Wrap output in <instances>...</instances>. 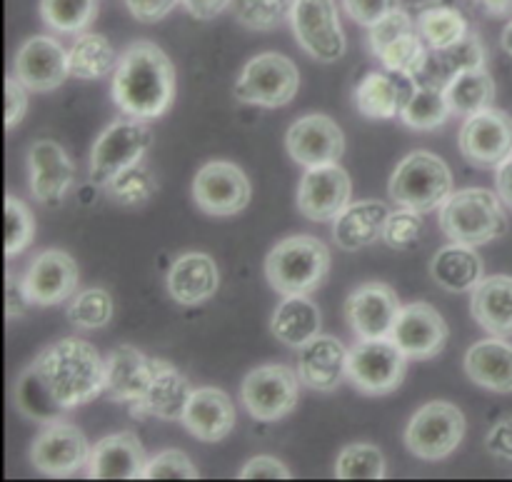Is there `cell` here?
Listing matches in <instances>:
<instances>
[{"label":"cell","mask_w":512,"mask_h":482,"mask_svg":"<svg viewBox=\"0 0 512 482\" xmlns=\"http://www.w3.org/2000/svg\"><path fill=\"white\" fill-rule=\"evenodd\" d=\"M100 393H105V358L78 338L48 345L15 383L18 410L40 425L63 420Z\"/></svg>","instance_id":"1"},{"label":"cell","mask_w":512,"mask_h":482,"mask_svg":"<svg viewBox=\"0 0 512 482\" xmlns=\"http://www.w3.org/2000/svg\"><path fill=\"white\" fill-rule=\"evenodd\" d=\"M350 350L333 335H315L298 348V378L305 388L318 393H333L348 380Z\"/></svg>","instance_id":"22"},{"label":"cell","mask_w":512,"mask_h":482,"mask_svg":"<svg viewBox=\"0 0 512 482\" xmlns=\"http://www.w3.org/2000/svg\"><path fill=\"white\" fill-rule=\"evenodd\" d=\"M80 270L73 255L60 248L43 250L30 260L23 275V288L28 293L30 305L50 308L60 305L78 293Z\"/></svg>","instance_id":"15"},{"label":"cell","mask_w":512,"mask_h":482,"mask_svg":"<svg viewBox=\"0 0 512 482\" xmlns=\"http://www.w3.org/2000/svg\"><path fill=\"white\" fill-rule=\"evenodd\" d=\"M285 148L290 158L305 170L318 168L343 158L345 133L330 115L310 113L290 125L285 133Z\"/></svg>","instance_id":"17"},{"label":"cell","mask_w":512,"mask_h":482,"mask_svg":"<svg viewBox=\"0 0 512 482\" xmlns=\"http://www.w3.org/2000/svg\"><path fill=\"white\" fill-rule=\"evenodd\" d=\"M320 328L323 313L310 295H283L270 320V333L290 348H303L308 340L320 335Z\"/></svg>","instance_id":"32"},{"label":"cell","mask_w":512,"mask_h":482,"mask_svg":"<svg viewBox=\"0 0 512 482\" xmlns=\"http://www.w3.org/2000/svg\"><path fill=\"white\" fill-rule=\"evenodd\" d=\"M300 70L288 55L260 53L250 58L235 80L233 95L240 103L283 108L298 95Z\"/></svg>","instance_id":"7"},{"label":"cell","mask_w":512,"mask_h":482,"mask_svg":"<svg viewBox=\"0 0 512 482\" xmlns=\"http://www.w3.org/2000/svg\"><path fill=\"white\" fill-rule=\"evenodd\" d=\"M405 445L410 453L428 463L450 458L465 438V415L458 405L433 400L410 418L405 428Z\"/></svg>","instance_id":"8"},{"label":"cell","mask_w":512,"mask_h":482,"mask_svg":"<svg viewBox=\"0 0 512 482\" xmlns=\"http://www.w3.org/2000/svg\"><path fill=\"white\" fill-rule=\"evenodd\" d=\"M110 195L115 198V203L128 205V208H138V205H145L158 190V183H155V175L148 165L138 163L133 168H128L125 173H120L113 183L108 185Z\"/></svg>","instance_id":"43"},{"label":"cell","mask_w":512,"mask_h":482,"mask_svg":"<svg viewBox=\"0 0 512 482\" xmlns=\"http://www.w3.org/2000/svg\"><path fill=\"white\" fill-rule=\"evenodd\" d=\"M13 75L33 93L60 88L70 75L68 50L50 35H33L15 53Z\"/></svg>","instance_id":"20"},{"label":"cell","mask_w":512,"mask_h":482,"mask_svg":"<svg viewBox=\"0 0 512 482\" xmlns=\"http://www.w3.org/2000/svg\"><path fill=\"white\" fill-rule=\"evenodd\" d=\"M5 298H8V320L20 318L25 313V308L30 305L28 293L23 288V278H15L8 270V283H5Z\"/></svg>","instance_id":"54"},{"label":"cell","mask_w":512,"mask_h":482,"mask_svg":"<svg viewBox=\"0 0 512 482\" xmlns=\"http://www.w3.org/2000/svg\"><path fill=\"white\" fill-rule=\"evenodd\" d=\"M440 230L450 243L480 248L508 233V215L498 193L485 188L455 190L440 208Z\"/></svg>","instance_id":"3"},{"label":"cell","mask_w":512,"mask_h":482,"mask_svg":"<svg viewBox=\"0 0 512 482\" xmlns=\"http://www.w3.org/2000/svg\"><path fill=\"white\" fill-rule=\"evenodd\" d=\"M115 313V303H113V295L108 293L105 288H88V290H80L70 298L68 315L70 323L80 330H100L113 320Z\"/></svg>","instance_id":"40"},{"label":"cell","mask_w":512,"mask_h":482,"mask_svg":"<svg viewBox=\"0 0 512 482\" xmlns=\"http://www.w3.org/2000/svg\"><path fill=\"white\" fill-rule=\"evenodd\" d=\"M408 360L390 338L358 340L348 355V380L365 395H388L403 383Z\"/></svg>","instance_id":"10"},{"label":"cell","mask_w":512,"mask_h":482,"mask_svg":"<svg viewBox=\"0 0 512 482\" xmlns=\"http://www.w3.org/2000/svg\"><path fill=\"white\" fill-rule=\"evenodd\" d=\"M28 110V88L15 75L5 80V128L13 130Z\"/></svg>","instance_id":"51"},{"label":"cell","mask_w":512,"mask_h":482,"mask_svg":"<svg viewBox=\"0 0 512 482\" xmlns=\"http://www.w3.org/2000/svg\"><path fill=\"white\" fill-rule=\"evenodd\" d=\"M200 473L183 450H163L148 458L143 480H198Z\"/></svg>","instance_id":"47"},{"label":"cell","mask_w":512,"mask_h":482,"mask_svg":"<svg viewBox=\"0 0 512 482\" xmlns=\"http://www.w3.org/2000/svg\"><path fill=\"white\" fill-rule=\"evenodd\" d=\"M90 453L88 438L78 425L68 420H55L43 425L30 445V463L40 475L48 478H73L80 470L88 468Z\"/></svg>","instance_id":"11"},{"label":"cell","mask_w":512,"mask_h":482,"mask_svg":"<svg viewBox=\"0 0 512 482\" xmlns=\"http://www.w3.org/2000/svg\"><path fill=\"white\" fill-rule=\"evenodd\" d=\"M415 23H418V33L423 35L430 50L448 48V45L458 43L470 33L468 18L460 13V8L438 3V0L418 5Z\"/></svg>","instance_id":"35"},{"label":"cell","mask_w":512,"mask_h":482,"mask_svg":"<svg viewBox=\"0 0 512 482\" xmlns=\"http://www.w3.org/2000/svg\"><path fill=\"white\" fill-rule=\"evenodd\" d=\"M485 68V48L480 43V35L470 30L463 40L448 45V48L430 50V58L425 63L423 73L413 80L418 85H435L443 88L463 70Z\"/></svg>","instance_id":"33"},{"label":"cell","mask_w":512,"mask_h":482,"mask_svg":"<svg viewBox=\"0 0 512 482\" xmlns=\"http://www.w3.org/2000/svg\"><path fill=\"white\" fill-rule=\"evenodd\" d=\"M430 275L448 293H473L483 280V260L473 245L450 243L433 255Z\"/></svg>","instance_id":"34"},{"label":"cell","mask_w":512,"mask_h":482,"mask_svg":"<svg viewBox=\"0 0 512 482\" xmlns=\"http://www.w3.org/2000/svg\"><path fill=\"white\" fill-rule=\"evenodd\" d=\"M418 28V23H415L413 15L408 13V10L398 8L395 13L385 15L383 20H378L375 25H370V35H368V43H370V50H380L383 45H388L390 40L400 38L403 33H408V30H415Z\"/></svg>","instance_id":"48"},{"label":"cell","mask_w":512,"mask_h":482,"mask_svg":"<svg viewBox=\"0 0 512 482\" xmlns=\"http://www.w3.org/2000/svg\"><path fill=\"white\" fill-rule=\"evenodd\" d=\"M75 183V165L55 140H35L28 150V185L45 208H58Z\"/></svg>","instance_id":"21"},{"label":"cell","mask_w":512,"mask_h":482,"mask_svg":"<svg viewBox=\"0 0 512 482\" xmlns=\"http://www.w3.org/2000/svg\"><path fill=\"white\" fill-rule=\"evenodd\" d=\"M168 293L183 308L203 305L218 293L220 270L208 253H185L170 265Z\"/></svg>","instance_id":"27"},{"label":"cell","mask_w":512,"mask_h":482,"mask_svg":"<svg viewBox=\"0 0 512 482\" xmlns=\"http://www.w3.org/2000/svg\"><path fill=\"white\" fill-rule=\"evenodd\" d=\"M328 273L330 250L315 235L283 238L265 258V278L278 295H313Z\"/></svg>","instance_id":"4"},{"label":"cell","mask_w":512,"mask_h":482,"mask_svg":"<svg viewBox=\"0 0 512 482\" xmlns=\"http://www.w3.org/2000/svg\"><path fill=\"white\" fill-rule=\"evenodd\" d=\"M495 190H498L500 200L512 210V155L495 168Z\"/></svg>","instance_id":"56"},{"label":"cell","mask_w":512,"mask_h":482,"mask_svg":"<svg viewBox=\"0 0 512 482\" xmlns=\"http://www.w3.org/2000/svg\"><path fill=\"white\" fill-rule=\"evenodd\" d=\"M295 0H235V15L250 30H273L290 20Z\"/></svg>","instance_id":"44"},{"label":"cell","mask_w":512,"mask_h":482,"mask_svg":"<svg viewBox=\"0 0 512 482\" xmlns=\"http://www.w3.org/2000/svg\"><path fill=\"white\" fill-rule=\"evenodd\" d=\"M458 148L475 168H498L512 155V118L495 108L470 115L460 128Z\"/></svg>","instance_id":"14"},{"label":"cell","mask_w":512,"mask_h":482,"mask_svg":"<svg viewBox=\"0 0 512 482\" xmlns=\"http://www.w3.org/2000/svg\"><path fill=\"white\" fill-rule=\"evenodd\" d=\"M300 48L320 63H335L345 55V33L340 28L335 0H295L290 15Z\"/></svg>","instance_id":"13"},{"label":"cell","mask_w":512,"mask_h":482,"mask_svg":"<svg viewBox=\"0 0 512 482\" xmlns=\"http://www.w3.org/2000/svg\"><path fill=\"white\" fill-rule=\"evenodd\" d=\"M180 0H125V8L130 10L135 20L140 23H158Z\"/></svg>","instance_id":"52"},{"label":"cell","mask_w":512,"mask_h":482,"mask_svg":"<svg viewBox=\"0 0 512 482\" xmlns=\"http://www.w3.org/2000/svg\"><path fill=\"white\" fill-rule=\"evenodd\" d=\"M445 95H448L453 113L470 118V115L480 113V110L493 108L495 80L485 68L463 70V73H458L445 85Z\"/></svg>","instance_id":"37"},{"label":"cell","mask_w":512,"mask_h":482,"mask_svg":"<svg viewBox=\"0 0 512 482\" xmlns=\"http://www.w3.org/2000/svg\"><path fill=\"white\" fill-rule=\"evenodd\" d=\"M500 43H503V50L505 53L510 55L512 58V20L508 25H505V30H503V40H500Z\"/></svg>","instance_id":"58"},{"label":"cell","mask_w":512,"mask_h":482,"mask_svg":"<svg viewBox=\"0 0 512 482\" xmlns=\"http://www.w3.org/2000/svg\"><path fill=\"white\" fill-rule=\"evenodd\" d=\"M155 358H148L133 345H120L105 358V395L113 403L138 405L153 380Z\"/></svg>","instance_id":"24"},{"label":"cell","mask_w":512,"mask_h":482,"mask_svg":"<svg viewBox=\"0 0 512 482\" xmlns=\"http://www.w3.org/2000/svg\"><path fill=\"white\" fill-rule=\"evenodd\" d=\"M465 375L490 393H512V345L490 335L470 345L463 360Z\"/></svg>","instance_id":"29"},{"label":"cell","mask_w":512,"mask_h":482,"mask_svg":"<svg viewBox=\"0 0 512 482\" xmlns=\"http://www.w3.org/2000/svg\"><path fill=\"white\" fill-rule=\"evenodd\" d=\"M473 320L495 338H512V275H490L470 295Z\"/></svg>","instance_id":"31"},{"label":"cell","mask_w":512,"mask_h":482,"mask_svg":"<svg viewBox=\"0 0 512 482\" xmlns=\"http://www.w3.org/2000/svg\"><path fill=\"white\" fill-rule=\"evenodd\" d=\"M233 0H180L185 10L198 20H213L230 8Z\"/></svg>","instance_id":"55"},{"label":"cell","mask_w":512,"mask_h":482,"mask_svg":"<svg viewBox=\"0 0 512 482\" xmlns=\"http://www.w3.org/2000/svg\"><path fill=\"white\" fill-rule=\"evenodd\" d=\"M98 13V0H40V18L58 33H83Z\"/></svg>","instance_id":"41"},{"label":"cell","mask_w":512,"mask_h":482,"mask_svg":"<svg viewBox=\"0 0 512 482\" xmlns=\"http://www.w3.org/2000/svg\"><path fill=\"white\" fill-rule=\"evenodd\" d=\"M353 183L340 163L318 165L305 170L298 185V210L313 223L335 220L350 205Z\"/></svg>","instance_id":"16"},{"label":"cell","mask_w":512,"mask_h":482,"mask_svg":"<svg viewBox=\"0 0 512 482\" xmlns=\"http://www.w3.org/2000/svg\"><path fill=\"white\" fill-rule=\"evenodd\" d=\"M420 233H423L420 213L408 208H398L388 215V220H385L383 243L393 250H410L418 245Z\"/></svg>","instance_id":"46"},{"label":"cell","mask_w":512,"mask_h":482,"mask_svg":"<svg viewBox=\"0 0 512 482\" xmlns=\"http://www.w3.org/2000/svg\"><path fill=\"white\" fill-rule=\"evenodd\" d=\"M175 100V65L160 45L138 40L120 53L113 70V103L123 115L155 120Z\"/></svg>","instance_id":"2"},{"label":"cell","mask_w":512,"mask_h":482,"mask_svg":"<svg viewBox=\"0 0 512 482\" xmlns=\"http://www.w3.org/2000/svg\"><path fill=\"white\" fill-rule=\"evenodd\" d=\"M400 308L398 293L388 283H363L345 300V320L358 340L390 338Z\"/></svg>","instance_id":"18"},{"label":"cell","mask_w":512,"mask_h":482,"mask_svg":"<svg viewBox=\"0 0 512 482\" xmlns=\"http://www.w3.org/2000/svg\"><path fill=\"white\" fill-rule=\"evenodd\" d=\"M375 58L383 63L385 70L390 73H400L405 78H418L423 73L425 63L430 58V48L423 40V35L418 33V28L408 30L400 38L390 40L388 45H383L380 50H375Z\"/></svg>","instance_id":"39"},{"label":"cell","mask_w":512,"mask_h":482,"mask_svg":"<svg viewBox=\"0 0 512 482\" xmlns=\"http://www.w3.org/2000/svg\"><path fill=\"white\" fill-rule=\"evenodd\" d=\"M240 480H290L293 473L280 463L273 455H258V458L248 460L243 470L238 473Z\"/></svg>","instance_id":"50"},{"label":"cell","mask_w":512,"mask_h":482,"mask_svg":"<svg viewBox=\"0 0 512 482\" xmlns=\"http://www.w3.org/2000/svg\"><path fill=\"white\" fill-rule=\"evenodd\" d=\"M450 330L438 308L430 303H410L400 308L390 340L408 355L410 360H433L445 350Z\"/></svg>","instance_id":"19"},{"label":"cell","mask_w":512,"mask_h":482,"mask_svg":"<svg viewBox=\"0 0 512 482\" xmlns=\"http://www.w3.org/2000/svg\"><path fill=\"white\" fill-rule=\"evenodd\" d=\"M485 448H488V453L495 455V458L512 460V415L493 425V430H490L488 438H485Z\"/></svg>","instance_id":"53"},{"label":"cell","mask_w":512,"mask_h":482,"mask_svg":"<svg viewBox=\"0 0 512 482\" xmlns=\"http://www.w3.org/2000/svg\"><path fill=\"white\" fill-rule=\"evenodd\" d=\"M388 205L380 200H355L333 220V238L338 248L355 253L383 240Z\"/></svg>","instance_id":"30"},{"label":"cell","mask_w":512,"mask_h":482,"mask_svg":"<svg viewBox=\"0 0 512 482\" xmlns=\"http://www.w3.org/2000/svg\"><path fill=\"white\" fill-rule=\"evenodd\" d=\"M335 478L338 480H383L385 478V455L380 448L370 443H355L340 450L335 463Z\"/></svg>","instance_id":"42"},{"label":"cell","mask_w":512,"mask_h":482,"mask_svg":"<svg viewBox=\"0 0 512 482\" xmlns=\"http://www.w3.org/2000/svg\"><path fill=\"white\" fill-rule=\"evenodd\" d=\"M180 425L203 443H220L235 428V405L220 388H195L180 415Z\"/></svg>","instance_id":"23"},{"label":"cell","mask_w":512,"mask_h":482,"mask_svg":"<svg viewBox=\"0 0 512 482\" xmlns=\"http://www.w3.org/2000/svg\"><path fill=\"white\" fill-rule=\"evenodd\" d=\"M485 13L495 15V18H503V15L512 13V0H475Z\"/></svg>","instance_id":"57"},{"label":"cell","mask_w":512,"mask_h":482,"mask_svg":"<svg viewBox=\"0 0 512 482\" xmlns=\"http://www.w3.org/2000/svg\"><path fill=\"white\" fill-rule=\"evenodd\" d=\"M413 78H405L400 73H368L355 85V108L360 115L370 120H395L403 113L410 93H413Z\"/></svg>","instance_id":"28"},{"label":"cell","mask_w":512,"mask_h":482,"mask_svg":"<svg viewBox=\"0 0 512 482\" xmlns=\"http://www.w3.org/2000/svg\"><path fill=\"white\" fill-rule=\"evenodd\" d=\"M450 113H453V108H450L443 88L415 83L413 93H410L408 103L400 113V120L413 130H435L448 123Z\"/></svg>","instance_id":"38"},{"label":"cell","mask_w":512,"mask_h":482,"mask_svg":"<svg viewBox=\"0 0 512 482\" xmlns=\"http://www.w3.org/2000/svg\"><path fill=\"white\" fill-rule=\"evenodd\" d=\"M150 145H153V130L145 120L130 118V115L113 120L98 135L90 150V180L100 188H108L120 173L143 163Z\"/></svg>","instance_id":"6"},{"label":"cell","mask_w":512,"mask_h":482,"mask_svg":"<svg viewBox=\"0 0 512 482\" xmlns=\"http://www.w3.org/2000/svg\"><path fill=\"white\" fill-rule=\"evenodd\" d=\"M300 378L288 365H260L245 375L240 400L250 418L260 423H278L298 408Z\"/></svg>","instance_id":"9"},{"label":"cell","mask_w":512,"mask_h":482,"mask_svg":"<svg viewBox=\"0 0 512 482\" xmlns=\"http://www.w3.org/2000/svg\"><path fill=\"white\" fill-rule=\"evenodd\" d=\"M35 238V218L23 200L5 198V255H20Z\"/></svg>","instance_id":"45"},{"label":"cell","mask_w":512,"mask_h":482,"mask_svg":"<svg viewBox=\"0 0 512 482\" xmlns=\"http://www.w3.org/2000/svg\"><path fill=\"white\" fill-rule=\"evenodd\" d=\"M118 65L113 43L100 33H80L68 50L70 75L78 80H100Z\"/></svg>","instance_id":"36"},{"label":"cell","mask_w":512,"mask_h":482,"mask_svg":"<svg viewBox=\"0 0 512 482\" xmlns=\"http://www.w3.org/2000/svg\"><path fill=\"white\" fill-rule=\"evenodd\" d=\"M145 465L148 455L140 440L130 430H123L95 445L85 473L90 480H143Z\"/></svg>","instance_id":"25"},{"label":"cell","mask_w":512,"mask_h":482,"mask_svg":"<svg viewBox=\"0 0 512 482\" xmlns=\"http://www.w3.org/2000/svg\"><path fill=\"white\" fill-rule=\"evenodd\" d=\"M343 8L355 23L370 28V25H375L378 20H383L385 15L403 8V3H400V0H343Z\"/></svg>","instance_id":"49"},{"label":"cell","mask_w":512,"mask_h":482,"mask_svg":"<svg viewBox=\"0 0 512 482\" xmlns=\"http://www.w3.org/2000/svg\"><path fill=\"white\" fill-rule=\"evenodd\" d=\"M388 193L398 208L415 210L420 215L433 213L443 208L445 200L455 193L453 173L440 155L430 150H413L390 175Z\"/></svg>","instance_id":"5"},{"label":"cell","mask_w":512,"mask_h":482,"mask_svg":"<svg viewBox=\"0 0 512 482\" xmlns=\"http://www.w3.org/2000/svg\"><path fill=\"white\" fill-rule=\"evenodd\" d=\"M190 393H193V388H190L188 378L175 365H170L168 360L155 358L153 380H150L143 400L130 408V415L138 420H180L185 405H188Z\"/></svg>","instance_id":"26"},{"label":"cell","mask_w":512,"mask_h":482,"mask_svg":"<svg viewBox=\"0 0 512 482\" xmlns=\"http://www.w3.org/2000/svg\"><path fill=\"white\" fill-rule=\"evenodd\" d=\"M250 180L240 165L230 160H208L193 178V200L205 215L230 218L248 208Z\"/></svg>","instance_id":"12"}]
</instances>
